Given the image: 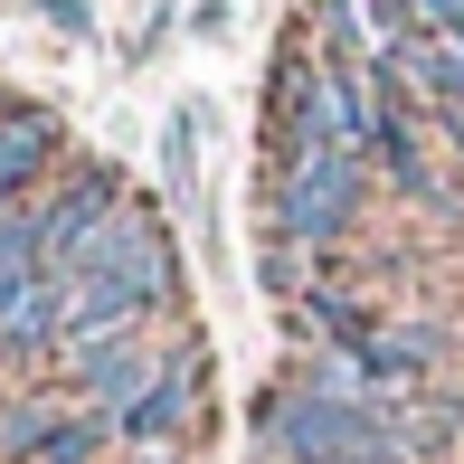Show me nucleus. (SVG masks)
I'll use <instances>...</instances> for the list:
<instances>
[{
	"instance_id": "obj_1",
	"label": "nucleus",
	"mask_w": 464,
	"mask_h": 464,
	"mask_svg": "<svg viewBox=\"0 0 464 464\" xmlns=\"http://www.w3.org/2000/svg\"><path fill=\"white\" fill-rule=\"evenodd\" d=\"M370 199V161L361 152H294L276 161V189H266V218H276L285 246H332Z\"/></svg>"
},
{
	"instance_id": "obj_2",
	"label": "nucleus",
	"mask_w": 464,
	"mask_h": 464,
	"mask_svg": "<svg viewBox=\"0 0 464 464\" xmlns=\"http://www.w3.org/2000/svg\"><path fill=\"white\" fill-rule=\"evenodd\" d=\"M114 208H123V171H114V161H76L67 189L38 199V266L76 285V276H86V256H95V237L114 227Z\"/></svg>"
},
{
	"instance_id": "obj_3",
	"label": "nucleus",
	"mask_w": 464,
	"mask_h": 464,
	"mask_svg": "<svg viewBox=\"0 0 464 464\" xmlns=\"http://www.w3.org/2000/svg\"><path fill=\"white\" fill-rule=\"evenodd\" d=\"M86 276H114V285L152 294V304H171L180 256H171V227H161V208H152V199H123V208H114V227H104L95 256H86Z\"/></svg>"
},
{
	"instance_id": "obj_4",
	"label": "nucleus",
	"mask_w": 464,
	"mask_h": 464,
	"mask_svg": "<svg viewBox=\"0 0 464 464\" xmlns=\"http://www.w3.org/2000/svg\"><path fill=\"white\" fill-rule=\"evenodd\" d=\"M189 408H199V351H171V370H161L133 408H114V436H123L133 455H161V446L189 427Z\"/></svg>"
},
{
	"instance_id": "obj_5",
	"label": "nucleus",
	"mask_w": 464,
	"mask_h": 464,
	"mask_svg": "<svg viewBox=\"0 0 464 464\" xmlns=\"http://www.w3.org/2000/svg\"><path fill=\"white\" fill-rule=\"evenodd\" d=\"M48 161H57V114L48 104H0V218L29 208V189H38Z\"/></svg>"
},
{
	"instance_id": "obj_6",
	"label": "nucleus",
	"mask_w": 464,
	"mask_h": 464,
	"mask_svg": "<svg viewBox=\"0 0 464 464\" xmlns=\"http://www.w3.org/2000/svg\"><path fill=\"white\" fill-rule=\"evenodd\" d=\"M161 370H171V361H161V351H152V342L133 332V342H114V351H95V361H76V389H86L95 408L114 417V408H133V398L152 389Z\"/></svg>"
},
{
	"instance_id": "obj_7",
	"label": "nucleus",
	"mask_w": 464,
	"mask_h": 464,
	"mask_svg": "<svg viewBox=\"0 0 464 464\" xmlns=\"http://www.w3.org/2000/svg\"><path fill=\"white\" fill-rule=\"evenodd\" d=\"M304 323H313V332H323V342H332V351H342V361H370V351H379V342H389V332H379V323H370V313H361V304H351V294H332V285H304Z\"/></svg>"
},
{
	"instance_id": "obj_8",
	"label": "nucleus",
	"mask_w": 464,
	"mask_h": 464,
	"mask_svg": "<svg viewBox=\"0 0 464 464\" xmlns=\"http://www.w3.org/2000/svg\"><path fill=\"white\" fill-rule=\"evenodd\" d=\"M104 436H114V417H104V408H76V417H67V427H57L29 464H95V446H104Z\"/></svg>"
},
{
	"instance_id": "obj_9",
	"label": "nucleus",
	"mask_w": 464,
	"mask_h": 464,
	"mask_svg": "<svg viewBox=\"0 0 464 464\" xmlns=\"http://www.w3.org/2000/svg\"><path fill=\"white\" fill-rule=\"evenodd\" d=\"M57 427H67V417H57L48 398H19V408L0 417V455H38V446L57 436Z\"/></svg>"
},
{
	"instance_id": "obj_10",
	"label": "nucleus",
	"mask_w": 464,
	"mask_h": 464,
	"mask_svg": "<svg viewBox=\"0 0 464 464\" xmlns=\"http://www.w3.org/2000/svg\"><path fill=\"white\" fill-rule=\"evenodd\" d=\"M161 180H171V189L199 180V104H180V114H171V133H161Z\"/></svg>"
},
{
	"instance_id": "obj_11",
	"label": "nucleus",
	"mask_w": 464,
	"mask_h": 464,
	"mask_svg": "<svg viewBox=\"0 0 464 464\" xmlns=\"http://www.w3.org/2000/svg\"><path fill=\"white\" fill-rule=\"evenodd\" d=\"M29 19H48V29H67V38H86V29H95L86 0H29Z\"/></svg>"
},
{
	"instance_id": "obj_12",
	"label": "nucleus",
	"mask_w": 464,
	"mask_h": 464,
	"mask_svg": "<svg viewBox=\"0 0 464 464\" xmlns=\"http://www.w3.org/2000/svg\"><path fill=\"white\" fill-rule=\"evenodd\" d=\"M133 464H171V446H161V455H133Z\"/></svg>"
}]
</instances>
